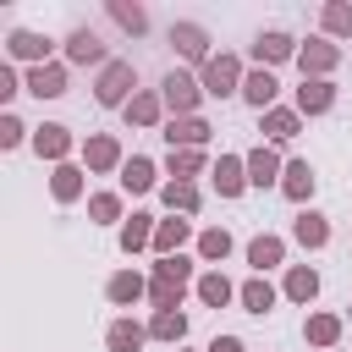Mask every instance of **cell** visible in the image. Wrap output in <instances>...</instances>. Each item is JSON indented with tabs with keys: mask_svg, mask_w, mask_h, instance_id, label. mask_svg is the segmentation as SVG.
<instances>
[{
	"mask_svg": "<svg viewBox=\"0 0 352 352\" xmlns=\"http://www.w3.org/2000/svg\"><path fill=\"white\" fill-rule=\"evenodd\" d=\"M132 94H138V66L116 55V60L94 77V99H99L104 110H126V99H132Z\"/></svg>",
	"mask_w": 352,
	"mask_h": 352,
	"instance_id": "cell-1",
	"label": "cell"
},
{
	"mask_svg": "<svg viewBox=\"0 0 352 352\" xmlns=\"http://www.w3.org/2000/svg\"><path fill=\"white\" fill-rule=\"evenodd\" d=\"M160 99H165V110H170V121H176V116H198V104H204L209 94H204V82H198L192 72L170 66V72L160 77Z\"/></svg>",
	"mask_w": 352,
	"mask_h": 352,
	"instance_id": "cell-2",
	"label": "cell"
},
{
	"mask_svg": "<svg viewBox=\"0 0 352 352\" xmlns=\"http://www.w3.org/2000/svg\"><path fill=\"white\" fill-rule=\"evenodd\" d=\"M198 82H204V94L209 99H242V82H248V72H242V55H231V50H220L204 72H198Z\"/></svg>",
	"mask_w": 352,
	"mask_h": 352,
	"instance_id": "cell-3",
	"label": "cell"
},
{
	"mask_svg": "<svg viewBox=\"0 0 352 352\" xmlns=\"http://www.w3.org/2000/svg\"><path fill=\"white\" fill-rule=\"evenodd\" d=\"M77 154H82V170H88V176H110V170L121 176V165H126V154H121V138H116V132H88Z\"/></svg>",
	"mask_w": 352,
	"mask_h": 352,
	"instance_id": "cell-4",
	"label": "cell"
},
{
	"mask_svg": "<svg viewBox=\"0 0 352 352\" xmlns=\"http://www.w3.org/2000/svg\"><path fill=\"white\" fill-rule=\"evenodd\" d=\"M297 50H302V44H297V38L286 33V28H264V33L253 38V50H248V55H253V66H264V72H275V66H286V60H297Z\"/></svg>",
	"mask_w": 352,
	"mask_h": 352,
	"instance_id": "cell-5",
	"label": "cell"
},
{
	"mask_svg": "<svg viewBox=\"0 0 352 352\" xmlns=\"http://www.w3.org/2000/svg\"><path fill=\"white\" fill-rule=\"evenodd\" d=\"M170 50H176L187 66H198V72L214 60V55H209V28H204V22H170Z\"/></svg>",
	"mask_w": 352,
	"mask_h": 352,
	"instance_id": "cell-6",
	"label": "cell"
},
{
	"mask_svg": "<svg viewBox=\"0 0 352 352\" xmlns=\"http://www.w3.org/2000/svg\"><path fill=\"white\" fill-rule=\"evenodd\" d=\"M50 50H55V38H50V33H33V28H11V33H6V55H11V60H22L28 72H33V66H44V60H50Z\"/></svg>",
	"mask_w": 352,
	"mask_h": 352,
	"instance_id": "cell-7",
	"label": "cell"
},
{
	"mask_svg": "<svg viewBox=\"0 0 352 352\" xmlns=\"http://www.w3.org/2000/svg\"><path fill=\"white\" fill-rule=\"evenodd\" d=\"M110 60H116V55L99 44L94 28H72V33H66V66H94V72H104Z\"/></svg>",
	"mask_w": 352,
	"mask_h": 352,
	"instance_id": "cell-8",
	"label": "cell"
},
{
	"mask_svg": "<svg viewBox=\"0 0 352 352\" xmlns=\"http://www.w3.org/2000/svg\"><path fill=\"white\" fill-rule=\"evenodd\" d=\"M72 148H82V143L72 138V126H60V121H44V126H33V154H38V160H50V165H66V160H72Z\"/></svg>",
	"mask_w": 352,
	"mask_h": 352,
	"instance_id": "cell-9",
	"label": "cell"
},
{
	"mask_svg": "<svg viewBox=\"0 0 352 352\" xmlns=\"http://www.w3.org/2000/svg\"><path fill=\"white\" fill-rule=\"evenodd\" d=\"M336 66H341V44H330L324 33H314V38L297 50V72H302V77H330Z\"/></svg>",
	"mask_w": 352,
	"mask_h": 352,
	"instance_id": "cell-10",
	"label": "cell"
},
{
	"mask_svg": "<svg viewBox=\"0 0 352 352\" xmlns=\"http://www.w3.org/2000/svg\"><path fill=\"white\" fill-rule=\"evenodd\" d=\"M292 110L308 121V116H324V110H336V82L330 77H302L297 82V94H292Z\"/></svg>",
	"mask_w": 352,
	"mask_h": 352,
	"instance_id": "cell-11",
	"label": "cell"
},
{
	"mask_svg": "<svg viewBox=\"0 0 352 352\" xmlns=\"http://www.w3.org/2000/svg\"><path fill=\"white\" fill-rule=\"evenodd\" d=\"M160 138H165V148H209L214 126H209L204 116H176V121L160 126Z\"/></svg>",
	"mask_w": 352,
	"mask_h": 352,
	"instance_id": "cell-12",
	"label": "cell"
},
{
	"mask_svg": "<svg viewBox=\"0 0 352 352\" xmlns=\"http://www.w3.org/2000/svg\"><path fill=\"white\" fill-rule=\"evenodd\" d=\"M242 160H248V187H280L286 160H280V148H275V143H253Z\"/></svg>",
	"mask_w": 352,
	"mask_h": 352,
	"instance_id": "cell-13",
	"label": "cell"
},
{
	"mask_svg": "<svg viewBox=\"0 0 352 352\" xmlns=\"http://www.w3.org/2000/svg\"><path fill=\"white\" fill-rule=\"evenodd\" d=\"M126 126H143V132H154V126H165V99H160V88H138L132 99H126Z\"/></svg>",
	"mask_w": 352,
	"mask_h": 352,
	"instance_id": "cell-14",
	"label": "cell"
},
{
	"mask_svg": "<svg viewBox=\"0 0 352 352\" xmlns=\"http://www.w3.org/2000/svg\"><path fill=\"white\" fill-rule=\"evenodd\" d=\"M116 182H121V192H132V198H143V192H160V187H165V182H160V165H154L148 154H132V160L121 165V176H116Z\"/></svg>",
	"mask_w": 352,
	"mask_h": 352,
	"instance_id": "cell-15",
	"label": "cell"
},
{
	"mask_svg": "<svg viewBox=\"0 0 352 352\" xmlns=\"http://www.w3.org/2000/svg\"><path fill=\"white\" fill-rule=\"evenodd\" d=\"M209 182H214L220 198H242V192H248V160H242V154H220V160L209 165Z\"/></svg>",
	"mask_w": 352,
	"mask_h": 352,
	"instance_id": "cell-16",
	"label": "cell"
},
{
	"mask_svg": "<svg viewBox=\"0 0 352 352\" xmlns=\"http://www.w3.org/2000/svg\"><path fill=\"white\" fill-rule=\"evenodd\" d=\"M292 242H297L302 253L330 248V220H324L319 209H297V220H292Z\"/></svg>",
	"mask_w": 352,
	"mask_h": 352,
	"instance_id": "cell-17",
	"label": "cell"
},
{
	"mask_svg": "<svg viewBox=\"0 0 352 352\" xmlns=\"http://www.w3.org/2000/svg\"><path fill=\"white\" fill-rule=\"evenodd\" d=\"M187 242H198V236H192V220H176V214H165V220L154 226V248H148V253H154V258H176Z\"/></svg>",
	"mask_w": 352,
	"mask_h": 352,
	"instance_id": "cell-18",
	"label": "cell"
},
{
	"mask_svg": "<svg viewBox=\"0 0 352 352\" xmlns=\"http://www.w3.org/2000/svg\"><path fill=\"white\" fill-rule=\"evenodd\" d=\"M66 82H72L66 60H44V66H33V72H28V94H33V99H60V94H66Z\"/></svg>",
	"mask_w": 352,
	"mask_h": 352,
	"instance_id": "cell-19",
	"label": "cell"
},
{
	"mask_svg": "<svg viewBox=\"0 0 352 352\" xmlns=\"http://www.w3.org/2000/svg\"><path fill=\"white\" fill-rule=\"evenodd\" d=\"M258 132H264V143H275V148H280V143H292V138L302 132V116H297L292 104H275V110H264V116H258Z\"/></svg>",
	"mask_w": 352,
	"mask_h": 352,
	"instance_id": "cell-20",
	"label": "cell"
},
{
	"mask_svg": "<svg viewBox=\"0 0 352 352\" xmlns=\"http://www.w3.org/2000/svg\"><path fill=\"white\" fill-rule=\"evenodd\" d=\"M314 187H319V176H314V165L308 160H286V170H280V192L297 204V209H308V198H314Z\"/></svg>",
	"mask_w": 352,
	"mask_h": 352,
	"instance_id": "cell-21",
	"label": "cell"
},
{
	"mask_svg": "<svg viewBox=\"0 0 352 352\" xmlns=\"http://www.w3.org/2000/svg\"><path fill=\"white\" fill-rule=\"evenodd\" d=\"M82 192H88V170L82 165H72V160L66 165H50V198L55 204H77Z\"/></svg>",
	"mask_w": 352,
	"mask_h": 352,
	"instance_id": "cell-22",
	"label": "cell"
},
{
	"mask_svg": "<svg viewBox=\"0 0 352 352\" xmlns=\"http://www.w3.org/2000/svg\"><path fill=\"white\" fill-rule=\"evenodd\" d=\"M154 226H160V214H148V209H132V214L121 220V253L132 258V253L154 248Z\"/></svg>",
	"mask_w": 352,
	"mask_h": 352,
	"instance_id": "cell-23",
	"label": "cell"
},
{
	"mask_svg": "<svg viewBox=\"0 0 352 352\" xmlns=\"http://www.w3.org/2000/svg\"><path fill=\"white\" fill-rule=\"evenodd\" d=\"M280 297H286V302H297V308H308V302L319 297V270H314V264H286Z\"/></svg>",
	"mask_w": 352,
	"mask_h": 352,
	"instance_id": "cell-24",
	"label": "cell"
},
{
	"mask_svg": "<svg viewBox=\"0 0 352 352\" xmlns=\"http://www.w3.org/2000/svg\"><path fill=\"white\" fill-rule=\"evenodd\" d=\"M275 94H280V82H275V72H264V66H253L248 72V82H242V104L248 110H275Z\"/></svg>",
	"mask_w": 352,
	"mask_h": 352,
	"instance_id": "cell-25",
	"label": "cell"
},
{
	"mask_svg": "<svg viewBox=\"0 0 352 352\" xmlns=\"http://www.w3.org/2000/svg\"><path fill=\"white\" fill-rule=\"evenodd\" d=\"M248 264H253V275H270L275 264H286V236H275V231H258V236L248 242Z\"/></svg>",
	"mask_w": 352,
	"mask_h": 352,
	"instance_id": "cell-26",
	"label": "cell"
},
{
	"mask_svg": "<svg viewBox=\"0 0 352 352\" xmlns=\"http://www.w3.org/2000/svg\"><path fill=\"white\" fill-rule=\"evenodd\" d=\"M148 280H154V286H182V292H192V286H198V270H192L187 253H176V258H154Z\"/></svg>",
	"mask_w": 352,
	"mask_h": 352,
	"instance_id": "cell-27",
	"label": "cell"
},
{
	"mask_svg": "<svg viewBox=\"0 0 352 352\" xmlns=\"http://www.w3.org/2000/svg\"><path fill=\"white\" fill-rule=\"evenodd\" d=\"M104 297H110L116 308H132V302L148 297V275H138V270H116V275L104 280Z\"/></svg>",
	"mask_w": 352,
	"mask_h": 352,
	"instance_id": "cell-28",
	"label": "cell"
},
{
	"mask_svg": "<svg viewBox=\"0 0 352 352\" xmlns=\"http://www.w3.org/2000/svg\"><path fill=\"white\" fill-rule=\"evenodd\" d=\"M236 302H242V314H258V319H264V314L280 302V292L270 286V275H248V280L236 286Z\"/></svg>",
	"mask_w": 352,
	"mask_h": 352,
	"instance_id": "cell-29",
	"label": "cell"
},
{
	"mask_svg": "<svg viewBox=\"0 0 352 352\" xmlns=\"http://www.w3.org/2000/svg\"><path fill=\"white\" fill-rule=\"evenodd\" d=\"M341 336H346V319H341V314H308V319H302V341L319 346V352H330Z\"/></svg>",
	"mask_w": 352,
	"mask_h": 352,
	"instance_id": "cell-30",
	"label": "cell"
},
{
	"mask_svg": "<svg viewBox=\"0 0 352 352\" xmlns=\"http://www.w3.org/2000/svg\"><path fill=\"white\" fill-rule=\"evenodd\" d=\"M104 346H110V352H143V346H148V324H138L132 314H121V319H110Z\"/></svg>",
	"mask_w": 352,
	"mask_h": 352,
	"instance_id": "cell-31",
	"label": "cell"
},
{
	"mask_svg": "<svg viewBox=\"0 0 352 352\" xmlns=\"http://www.w3.org/2000/svg\"><path fill=\"white\" fill-rule=\"evenodd\" d=\"M160 204H165L170 214H182V220H187V214H198V209H204V192H198V182H165V187H160Z\"/></svg>",
	"mask_w": 352,
	"mask_h": 352,
	"instance_id": "cell-32",
	"label": "cell"
},
{
	"mask_svg": "<svg viewBox=\"0 0 352 352\" xmlns=\"http://www.w3.org/2000/svg\"><path fill=\"white\" fill-rule=\"evenodd\" d=\"M192 248H198V258H204L209 270H220V264L231 258V248H236V242H231V231H226V226H204Z\"/></svg>",
	"mask_w": 352,
	"mask_h": 352,
	"instance_id": "cell-33",
	"label": "cell"
},
{
	"mask_svg": "<svg viewBox=\"0 0 352 352\" xmlns=\"http://www.w3.org/2000/svg\"><path fill=\"white\" fill-rule=\"evenodd\" d=\"M192 292H198V302H204V308H226V302H236V286H231V275H226V270H204Z\"/></svg>",
	"mask_w": 352,
	"mask_h": 352,
	"instance_id": "cell-34",
	"label": "cell"
},
{
	"mask_svg": "<svg viewBox=\"0 0 352 352\" xmlns=\"http://www.w3.org/2000/svg\"><path fill=\"white\" fill-rule=\"evenodd\" d=\"M209 170V154L204 148H170L165 154V176L170 182H192V176H204Z\"/></svg>",
	"mask_w": 352,
	"mask_h": 352,
	"instance_id": "cell-35",
	"label": "cell"
},
{
	"mask_svg": "<svg viewBox=\"0 0 352 352\" xmlns=\"http://www.w3.org/2000/svg\"><path fill=\"white\" fill-rule=\"evenodd\" d=\"M148 341H170V346H182V341H187V314H182V308H160V314H148Z\"/></svg>",
	"mask_w": 352,
	"mask_h": 352,
	"instance_id": "cell-36",
	"label": "cell"
},
{
	"mask_svg": "<svg viewBox=\"0 0 352 352\" xmlns=\"http://www.w3.org/2000/svg\"><path fill=\"white\" fill-rule=\"evenodd\" d=\"M319 33L336 44V38H352V0H324L319 6Z\"/></svg>",
	"mask_w": 352,
	"mask_h": 352,
	"instance_id": "cell-37",
	"label": "cell"
},
{
	"mask_svg": "<svg viewBox=\"0 0 352 352\" xmlns=\"http://www.w3.org/2000/svg\"><path fill=\"white\" fill-rule=\"evenodd\" d=\"M104 11H110V22H116L121 33H132V38H143V33H148V11H143L138 0H110Z\"/></svg>",
	"mask_w": 352,
	"mask_h": 352,
	"instance_id": "cell-38",
	"label": "cell"
},
{
	"mask_svg": "<svg viewBox=\"0 0 352 352\" xmlns=\"http://www.w3.org/2000/svg\"><path fill=\"white\" fill-rule=\"evenodd\" d=\"M88 220H94V226L126 220V192H94V198H88Z\"/></svg>",
	"mask_w": 352,
	"mask_h": 352,
	"instance_id": "cell-39",
	"label": "cell"
},
{
	"mask_svg": "<svg viewBox=\"0 0 352 352\" xmlns=\"http://www.w3.org/2000/svg\"><path fill=\"white\" fill-rule=\"evenodd\" d=\"M22 143H33V126H22V116L0 110V148H22Z\"/></svg>",
	"mask_w": 352,
	"mask_h": 352,
	"instance_id": "cell-40",
	"label": "cell"
},
{
	"mask_svg": "<svg viewBox=\"0 0 352 352\" xmlns=\"http://www.w3.org/2000/svg\"><path fill=\"white\" fill-rule=\"evenodd\" d=\"M204 352H248V346H242V336H214Z\"/></svg>",
	"mask_w": 352,
	"mask_h": 352,
	"instance_id": "cell-41",
	"label": "cell"
},
{
	"mask_svg": "<svg viewBox=\"0 0 352 352\" xmlns=\"http://www.w3.org/2000/svg\"><path fill=\"white\" fill-rule=\"evenodd\" d=\"M346 319H352V302H346Z\"/></svg>",
	"mask_w": 352,
	"mask_h": 352,
	"instance_id": "cell-42",
	"label": "cell"
},
{
	"mask_svg": "<svg viewBox=\"0 0 352 352\" xmlns=\"http://www.w3.org/2000/svg\"><path fill=\"white\" fill-rule=\"evenodd\" d=\"M176 352H187V346H176Z\"/></svg>",
	"mask_w": 352,
	"mask_h": 352,
	"instance_id": "cell-43",
	"label": "cell"
}]
</instances>
